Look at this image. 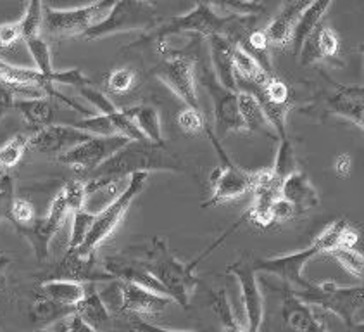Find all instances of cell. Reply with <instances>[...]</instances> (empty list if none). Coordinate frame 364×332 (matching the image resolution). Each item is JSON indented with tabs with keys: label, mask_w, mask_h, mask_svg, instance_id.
<instances>
[{
	"label": "cell",
	"mask_w": 364,
	"mask_h": 332,
	"mask_svg": "<svg viewBox=\"0 0 364 332\" xmlns=\"http://www.w3.org/2000/svg\"><path fill=\"white\" fill-rule=\"evenodd\" d=\"M282 182L273 173V170H259L254 184L252 206L247 209V220L261 227H269L271 222V206L282 196Z\"/></svg>",
	"instance_id": "obj_18"
},
{
	"label": "cell",
	"mask_w": 364,
	"mask_h": 332,
	"mask_svg": "<svg viewBox=\"0 0 364 332\" xmlns=\"http://www.w3.org/2000/svg\"><path fill=\"white\" fill-rule=\"evenodd\" d=\"M361 128H363V130H364V125H363V127H361Z\"/></svg>",
	"instance_id": "obj_63"
},
{
	"label": "cell",
	"mask_w": 364,
	"mask_h": 332,
	"mask_svg": "<svg viewBox=\"0 0 364 332\" xmlns=\"http://www.w3.org/2000/svg\"><path fill=\"white\" fill-rule=\"evenodd\" d=\"M75 128L78 130H83L94 137H112V135H118L116 132L114 125H112L111 116L107 115H92L87 116V118L76 121Z\"/></svg>",
	"instance_id": "obj_41"
},
{
	"label": "cell",
	"mask_w": 364,
	"mask_h": 332,
	"mask_svg": "<svg viewBox=\"0 0 364 332\" xmlns=\"http://www.w3.org/2000/svg\"><path fill=\"white\" fill-rule=\"evenodd\" d=\"M19 40H23V31L21 24L18 21H9L0 24V48L2 51H11L19 43Z\"/></svg>",
	"instance_id": "obj_51"
},
{
	"label": "cell",
	"mask_w": 364,
	"mask_h": 332,
	"mask_svg": "<svg viewBox=\"0 0 364 332\" xmlns=\"http://www.w3.org/2000/svg\"><path fill=\"white\" fill-rule=\"evenodd\" d=\"M68 213H70V209H68L66 199H64L63 190H59L54 199H52V204L46 217L35 218L33 224L26 227H16V232L23 236L26 241H30L31 248L35 251L36 261L40 265L47 260L52 239L58 234Z\"/></svg>",
	"instance_id": "obj_12"
},
{
	"label": "cell",
	"mask_w": 364,
	"mask_h": 332,
	"mask_svg": "<svg viewBox=\"0 0 364 332\" xmlns=\"http://www.w3.org/2000/svg\"><path fill=\"white\" fill-rule=\"evenodd\" d=\"M114 2H94L75 9H52L43 6L42 30L55 40L85 35L92 26L106 18Z\"/></svg>",
	"instance_id": "obj_7"
},
{
	"label": "cell",
	"mask_w": 364,
	"mask_h": 332,
	"mask_svg": "<svg viewBox=\"0 0 364 332\" xmlns=\"http://www.w3.org/2000/svg\"><path fill=\"white\" fill-rule=\"evenodd\" d=\"M350 168H353V157L349 155H338L337 160H335V172H337V175L342 178L349 177Z\"/></svg>",
	"instance_id": "obj_54"
},
{
	"label": "cell",
	"mask_w": 364,
	"mask_h": 332,
	"mask_svg": "<svg viewBox=\"0 0 364 332\" xmlns=\"http://www.w3.org/2000/svg\"><path fill=\"white\" fill-rule=\"evenodd\" d=\"M80 94H82V97H85V99L88 100V103L92 104V106L97 108V111H99V115H114L116 111H118V108L112 104V100L109 99V97L106 94H102V92L99 90V88L95 87H83L80 88Z\"/></svg>",
	"instance_id": "obj_47"
},
{
	"label": "cell",
	"mask_w": 364,
	"mask_h": 332,
	"mask_svg": "<svg viewBox=\"0 0 364 332\" xmlns=\"http://www.w3.org/2000/svg\"><path fill=\"white\" fill-rule=\"evenodd\" d=\"M209 54H211L213 71L223 87L237 90V75L233 68V47L235 43L226 35L209 36Z\"/></svg>",
	"instance_id": "obj_22"
},
{
	"label": "cell",
	"mask_w": 364,
	"mask_h": 332,
	"mask_svg": "<svg viewBox=\"0 0 364 332\" xmlns=\"http://www.w3.org/2000/svg\"><path fill=\"white\" fill-rule=\"evenodd\" d=\"M75 315H78L85 323L94 327L95 331L106 329L111 323V313L102 296L95 291L94 284L85 286V296L78 305L75 306Z\"/></svg>",
	"instance_id": "obj_26"
},
{
	"label": "cell",
	"mask_w": 364,
	"mask_h": 332,
	"mask_svg": "<svg viewBox=\"0 0 364 332\" xmlns=\"http://www.w3.org/2000/svg\"><path fill=\"white\" fill-rule=\"evenodd\" d=\"M328 106L331 108V111L343 116V118L350 120L353 123L359 125V127L364 125V104L358 103V100L337 92V94H333L328 99Z\"/></svg>",
	"instance_id": "obj_33"
},
{
	"label": "cell",
	"mask_w": 364,
	"mask_h": 332,
	"mask_svg": "<svg viewBox=\"0 0 364 332\" xmlns=\"http://www.w3.org/2000/svg\"><path fill=\"white\" fill-rule=\"evenodd\" d=\"M325 253L318 241H314L309 248L297 251L292 254H283V256H274V258H266V260H259L252 263L254 270L256 272H268L277 275L282 279L283 284H287L292 291H302L309 284V281L304 279L302 270L304 266L313 260L318 254Z\"/></svg>",
	"instance_id": "obj_14"
},
{
	"label": "cell",
	"mask_w": 364,
	"mask_h": 332,
	"mask_svg": "<svg viewBox=\"0 0 364 332\" xmlns=\"http://www.w3.org/2000/svg\"><path fill=\"white\" fill-rule=\"evenodd\" d=\"M359 51H361V54H363V59H364V43L361 47H359Z\"/></svg>",
	"instance_id": "obj_61"
},
{
	"label": "cell",
	"mask_w": 364,
	"mask_h": 332,
	"mask_svg": "<svg viewBox=\"0 0 364 332\" xmlns=\"http://www.w3.org/2000/svg\"><path fill=\"white\" fill-rule=\"evenodd\" d=\"M299 299L309 306L330 310L347 327H354L355 311L364 306V286L341 287L335 282H311L302 291H294Z\"/></svg>",
	"instance_id": "obj_4"
},
{
	"label": "cell",
	"mask_w": 364,
	"mask_h": 332,
	"mask_svg": "<svg viewBox=\"0 0 364 332\" xmlns=\"http://www.w3.org/2000/svg\"><path fill=\"white\" fill-rule=\"evenodd\" d=\"M92 137L90 133L78 130L75 127H66V125H50V127L42 128L30 137V147L36 152H42L47 156H60L71 149L78 147L80 144L87 142Z\"/></svg>",
	"instance_id": "obj_17"
},
{
	"label": "cell",
	"mask_w": 364,
	"mask_h": 332,
	"mask_svg": "<svg viewBox=\"0 0 364 332\" xmlns=\"http://www.w3.org/2000/svg\"><path fill=\"white\" fill-rule=\"evenodd\" d=\"M226 272L235 275L242 291V301H244L245 317H247V331L259 332L264 318V294L259 287L256 270L254 265L247 260H240L230 263Z\"/></svg>",
	"instance_id": "obj_15"
},
{
	"label": "cell",
	"mask_w": 364,
	"mask_h": 332,
	"mask_svg": "<svg viewBox=\"0 0 364 332\" xmlns=\"http://www.w3.org/2000/svg\"><path fill=\"white\" fill-rule=\"evenodd\" d=\"M42 23H43V4L38 2V0H33V2L28 4L26 11H24V16L19 19L24 42L30 38H35V36H40Z\"/></svg>",
	"instance_id": "obj_38"
},
{
	"label": "cell",
	"mask_w": 364,
	"mask_h": 332,
	"mask_svg": "<svg viewBox=\"0 0 364 332\" xmlns=\"http://www.w3.org/2000/svg\"><path fill=\"white\" fill-rule=\"evenodd\" d=\"M14 201V177L11 173H4L0 175V224L4 220H12Z\"/></svg>",
	"instance_id": "obj_45"
},
{
	"label": "cell",
	"mask_w": 364,
	"mask_h": 332,
	"mask_svg": "<svg viewBox=\"0 0 364 332\" xmlns=\"http://www.w3.org/2000/svg\"><path fill=\"white\" fill-rule=\"evenodd\" d=\"M197 78L200 85L208 90L209 97L213 100V111H214V137L220 139L230 132H240L245 130L244 123H242L240 113H238L237 103V90H230L218 82L214 76L211 66L200 61L199 68L196 70Z\"/></svg>",
	"instance_id": "obj_10"
},
{
	"label": "cell",
	"mask_w": 364,
	"mask_h": 332,
	"mask_svg": "<svg viewBox=\"0 0 364 332\" xmlns=\"http://www.w3.org/2000/svg\"><path fill=\"white\" fill-rule=\"evenodd\" d=\"M282 197L294 206L297 213L309 212L319 204L318 190L313 187L306 173L295 172L282 182Z\"/></svg>",
	"instance_id": "obj_24"
},
{
	"label": "cell",
	"mask_w": 364,
	"mask_h": 332,
	"mask_svg": "<svg viewBox=\"0 0 364 332\" xmlns=\"http://www.w3.org/2000/svg\"><path fill=\"white\" fill-rule=\"evenodd\" d=\"M350 329H353L354 332H364V321L359 322V323H355V326L350 327Z\"/></svg>",
	"instance_id": "obj_59"
},
{
	"label": "cell",
	"mask_w": 364,
	"mask_h": 332,
	"mask_svg": "<svg viewBox=\"0 0 364 332\" xmlns=\"http://www.w3.org/2000/svg\"><path fill=\"white\" fill-rule=\"evenodd\" d=\"M104 270H106L114 281L141 286L145 287V289L152 291V293L166 296V291L163 289V286H161L159 282L152 277L151 272L145 269L144 261L135 260V258L123 256V254H114V256H107L106 260H104Z\"/></svg>",
	"instance_id": "obj_19"
},
{
	"label": "cell",
	"mask_w": 364,
	"mask_h": 332,
	"mask_svg": "<svg viewBox=\"0 0 364 332\" xmlns=\"http://www.w3.org/2000/svg\"><path fill=\"white\" fill-rule=\"evenodd\" d=\"M314 42H316L318 52L321 56V59H333L338 56L341 51V38L335 33L331 28L319 26L314 31Z\"/></svg>",
	"instance_id": "obj_42"
},
{
	"label": "cell",
	"mask_w": 364,
	"mask_h": 332,
	"mask_svg": "<svg viewBox=\"0 0 364 332\" xmlns=\"http://www.w3.org/2000/svg\"><path fill=\"white\" fill-rule=\"evenodd\" d=\"M295 214H297V212H295L294 206L287 199H283L282 196L274 201L273 206H271V222H273V224L289 222L290 218L295 217Z\"/></svg>",
	"instance_id": "obj_53"
},
{
	"label": "cell",
	"mask_w": 364,
	"mask_h": 332,
	"mask_svg": "<svg viewBox=\"0 0 364 332\" xmlns=\"http://www.w3.org/2000/svg\"><path fill=\"white\" fill-rule=\"evenodd\" d=\"M136 82V73L132 68H119L109 73L107 76V88L116 95L127 94L133 88V85Z\"/></svg>",
	"instance_id": "obj_44"
},
{
	"label": "cell",
	"mask_w": 364,
	"mask_h": 332,
	"mask_svg": "<svg viewBox=\"0 0 364 332\" xmlns=\"http://www.w3.org/2000/svg\"><path fill=\"white\" fill-rule=\"evenodd\" d=\"M26 94L31 99H40V97H47L42 88L33 87V85H24V83H14L7 82V80L0 78V120L7 115V113L14 109L16 104V94Z\"/></svg>",
	"instance_id": "obj_32"
},
{
	"label": "cell",
	"mask_w": 364,
	"mask_h": 332,
	"mask_svg": "<svg viewBox=\"0 0 364 332\" xmlns=\"http://www.w3.org/2000/svg\"><path fill=\"white\" fill-rule=\"evenodd\" d=\"M14 109L23 116L30 127L42 128L50 127L55 116V104L48 97H40V99H23L16 100Z\"/></svg>",
	"instance_id": "obj_28"
},
{
	"label": "cell",
	"mask_w": 364,
	"mask_h": 332,
	"mask_svg": "<svg viewBox=\"0 0 364 332\" xmlns=\"http://www.w3.org/2000/svg\"><path fill=\"white\" fill-rule=\"evenodd\" d=\"M151 172H183V163L176 160L164 145L152 142H128L114 156L109 157L95 172L90 173L85 190L88 194L129 178L135 173Z\"/></svg>",
	"instance_id": "obj_1"
},
{
	"label": "cell",
	"mask_w": 364,
	"mask_h": 332,
	"mask_svg": "<svg viewBox=\"0 0 364 332\" xmlns=\"http://www.w3.org/2000/svg\"><path fill=\"white\" fill-rule=\"evenodd\" d=\"M129 332H135V331H133V329H132V331H129Z\"/></svg>",
	"instance_id": "obj_64"
},
{
	"label": "cell",
	"mask_w": 364,
	"mask_h": 332,
	"mask_svg": "<svg viewBox=\"0 0 364 332\" xmlns=\"http://www.w3.org/2000/svg\"><path fill=\"white\" fill-rule=\"evenodd\" d=\"M129 142L127 137L112 135V137H92L87 142L80 144L78 147L64 152L58 157L59 163L71 166L76 172L92 173L104 165L109 157H112L121 147Z\"/></svg>",
	"instance_id": "obj_13"
},
{
	"label": "cell",
	"mask_w": 364,
	"mask_h": 332,
	"mask_svg": "<svg viewBox=\"0 0 364 332\" xmlns=\"http://www.w3.org/2000/svg\"><path fill=\"white\" fill-rule=\"evenodd\" d=\"M26 46H28V51H30L31 58H33L36 64V71H38L40 75H42L48 82L50 75L55 71L54 68H52V56H50V47H48V43L42 38V36H35V38L26 40Z\"/></svg>",
	"instance_id": "obj_35"
},
{
	"label": "cell",
	"mask_w": 364,
	"mask_h": 332,
	"mask_svg": "<svg viewBox=\"0 0 364 332\" xmlns=\"http://www.w3.org/2000/svg\"><path fill=\"white\" fill-rule=\"evenodd\" d=\"M40 293L48 301L75 308L85 296V284L73 281H47L40 286Z\"/></svg>",
	"instance_id": "obj_29"
},
{
	"label": "cell",
	"mask_w": 364,
	"mask_h": 332,
	"mask_svg": "<svg viewBox=\"0 0 364 332\" xmlns=\"http://www.w3.org/2000/svg\"><path fill=\"white\" fill-rule=\"evenodd\" d=\"M233 68H235L237 82L249 85H261L269 75L262 68V64L250 52H247L240 43H235V47H233Z\"/></svg>",
	"instance_id": "obj_30"
},
{
	"label": "cell",
	"mask_w": 364,
	"mask_h": 332,
	"mask_svg": "<svg viewBox=\"0 0 364 332\" xmlns=\"http://www.w3.org/2000/svg\"><path fill=\"white\" fill-rule=\"evenodd\" d=\"M133 331H135V332H193V331L164 329V327L154 326V323H149V322H135V323H133Z\"/></svg>",
	"instance_id": "obj_56"
},
{
	"label": "cell",
	"mask_w": 364,
	"mask_h": 332,
	"mask_svg": "<svg viewBox=\"0 0 364 332\" xmlns=\"http://www.w3.org/2000/svg\"><path fill=\"white\" fill-rule=\"evenodd\" d=\"M159 47L163 58L154 66L152 75L159 78L169 90H173L176 97H180L188 108L200 109L197 97L196 64L192 58L180 51L168 48L166 43H161Z\"/></svg>",
	"instance_id": "obj_6"
},
{
	"label": "cell",
	"mask_w": 364,
	"mask_h": 332,
	"mask_svg": "<svg viewBox=\"0 0 364 332\" xmlns=\"http://www.w3.org/2000/svg\"><path fill=\"white\" fill-rule=\"evenodd\" d=\"M176 123L178 127H180V130L188 133V135H199L202 132H208L204 115H202L200 109H193L187 106L183 111L178 113Z\"/></svg>",
	"instance_id": "obj_43"
},
{
	"label": "cell",
	"mask_w": 364,
	"mask_h": 332,
	"mask_svg": "<svg viewBox=\"0 0 364 332\" xmlns=\"http://www.w3.org/2000/svg\"><path fill=\"white\" fill-rule=\"evenodd\" d=\"M63 332H70V329H68V323H66V326H64V329H63Z\"/></svg>",
	"instance_id": "obj_62"
},
{
	"label": "cell",
	"mask_w": 364,
	"mask_h": 332,
	"mask_svg": "<svg viewBox=\"0 0 364 332\" xmlns=\"http://www.w3.org/2000/svg\"><path fill=\"white\" fill-rule=\"evenodd\" d=\"M68 329H70V332H99V331H95L94 327L88 326V323H85L82 318L75 313H73L71 321L68 322Z\"/></svg>",
	"instance_id": "obj_57"
},
{
	"label": "cell",
	"mask_w": 364,
	"mask_h": 332,
	"mask_svg": "<svg viewBox=\"0 0 364 332\" xmlns=\"http://www.w3.org/2000/svg\"><path fill=\"white\" fill-rule=\"evenodd\" d=\"M36 311V318H42L43 322H54V321H60L66 315L75 313V308H70V306H60L58 303H52L48 299L43 298L42 303L35 306Z\"/></svg>",
	"instance_id": "obj_49"
},
{
	"label": "cell",
	"mask_w": 364,
	"mask_h": 332,
	"mask_svg": "<svg viewBox=\"0 0 364 332\" xmlns=\"http://www.w3.org/2000/svg\"><path fill=\"white\" fill-rule=\"evenodd\" d=\"M245 19L250 18H240V16L235 14L221 16L220 12H216V9H214L213 4L199 2L187 14L173 16V18L166 19L163 24H157L147 35L140 36L129 47H136L149 42H157L161 46V43L166 42V38L180 33H196L205 36V38H209L213 35H225L233 26L244 24Z\"/></svg>",
	"instance_id": "obj_3"
},
{
	"label": "cell",
	"mask_w": 364,
	"mask_h": 332,
	"mask_svg": "<svg viewBox=\"0 0 364 332\" xmlns=\"http://www.w3.org/2000/svg\"><path fill=\"white\" fill-rule=\"evenodd\" d=\"M149 173H135L128 178L127 189L121 192L118 199H114L107 208H104L102 212L95 214L94 225H92L90 232H88L87 239L83 241V244L78 249H75V253L78 256H90V254L97 253V248L102 244L106 239L111 236L116 230V227L121 224V220L124 218V214L132 206V202L135 201V197L141 192V189L147 184Z\"/></svg>",
	"instance_id": "obj_5"
},
{
	"label": "cell",
	"mask_w": 364,
	"mask_h": 332,
	"mask_svg": "<svg viewBox=\"0 0 364 332\" xmlns=\"http://www.w3.org/2000/svg\"><path fill=\"white\" fill-rule=\"evenodd\" d=\"M211 303H213L214 311H216L218 317H220V322H221V326H223L225 332H249V331H244L240 326H238L235 315H233L232 306H230L228 296H226L225 289L214 293Z\"/></svg>",
	"instance_id": "obj_40"
},
{
	"label": "cell",
	"mask_w": 364,
	"mask_h": 332,
	"mask_svg": "<svg viewBox=\"0 0 364 332\" xmlns=\"http://www.w3.org/2000/svg\"><path fill=\"white\" fill-rule=\"evenodd\" d=\"M208 135L214 147H216V151L220 152L223 165L213 173V197L208 202H204L202 208H211V206L223 204V202L238 199V197L252 192L257 177V172H249V170L240 168V166L233 163L225 152V149L220 145V140L214 137L213 132L208 130Z\"/></svg>",
	"instance_id": "obj_11"
},
{
	"label": "cell",
	"mask_w": 364,
	"mask_h": 332,
	"mask_svg": "<svg viewBox=\"0 0 364 332\" xmlns=\"http://www.w3.org/2000/svg\"><path fill=\"white\" fill-rule=\"evenodd\" d=\"M119 286V310L136 315H157L173 303L171 298L152 293L145 287L121 282Z\"/></svg>",
	"instance_id": "obj_20"
},
{
	"label": "cell",
	"mask_w": 364,
	"mask_h": 332,
	"mask_svg": "<svg viewBox=\"0 0 364 332\" xmlns=\"http://www.w3.org/2000/svg\"><path fill=\"white\" fill-rule=\"evenodd\" d=\"M271 170H273V173L280 178V180H285L287 177H290L292 173L297 172V160H295L294 144L289 137L280 140L277 157H274V165Z\"/></svg>",
	"instance_id": "obj_34"
},
{
	"label": "cell",
	"mask_w": 364,
	"mask_h": 332,
	"mask_svg": "<svg viewBox=\"0 0 364 332\" xmlns=\"http://www.w3.org/2000/svg\"><path fill=\"white\" fill-rule=\"evenodd\" d=\"M330 7H331V2H328V0H319V2L316 0V2L307 4V7L301 14V18L297 19V24H295L292 36H290L289 46L292 47V54L295 58L301 54L302 47H304L307 38H309V36L313 35L319 26H321L323 16L326 14V11H328Z\"/></svg>",
	"instance_id": "obj_25"
},
{
	"label": "cell",
	"mask_w": 364,
	"mask_h": 332,
	"mask_svg": "<svg viewBox=\"0 0 364 332\" xmlns=\"http://www.w3.org/2000/svg\"><path fill=\"white\" fill-rule=\"evenodd\" d=\"M238 227H240V224L237 222L228 232L223 234L216 242H213L200 256H197L196 260L192 263H187V265L181 263L175 254L169 251L168 244H166L163 239L159 236L154 237L151 242V248L147 251V260L144 261L145 269H147L152 277L163 286V289L166 291V296L171 298L173 301L181 305L183 308H188L193 289L199 284V277L193 274V270H196L197 265H199L205 256H209L211 251L216 249L233 230H237Z\"/></svg>",
	"instance_id": "obj_2"
},
{
	"label": "cell",
	"mask_w": 364,
	"mask_h": 332,
	"mask_svg": "<svg viewBox=\"0 0 364 332\" xmlns=\"http://www.w3.org/2000/svg\"><path fill=\"white\" fill-rule=\"evenodd\" d=\"M330 254L341 263V266L346 272L364 281V254L361 251H358L355 248H342V246H338V248L331 249Z\"/></svg>",
	"instance_id": "obj_36"
},
{
	"label": "cell",
	"mask_w": 364,
	"mask_h": 332,
	"mask_svg": "<svg viewBox=\"0 0 364 332\" xmlns=\"http://www.w3.org/2000/svg\"><path fill=\"white\" fill-rule=\"evenodd\" d=\"M97 253L83 258L78 256L75 251H68L66 256L59 261L55 269L48 270L42 275V282L47 281H73V282H112L114 279L106 270L97 269Z\"/></svg>",
	"instance_id": "obj_16"
},
{
	"label": "cell",
	"mask_w": 364,
	"mask_h": 332,
	"mask_svg": "<svg viewBox=\"0 0 364 332\" xmlns=\"http://www.w3.org/2000/svg\"><path fill=\"white\" fill-rule=\"evenodd\" d=\"M221 9L230 11V14L240 16V18H252V16L264 12V6L259 2H223Z\"/></svg>",
	"instance_id": "obj_52"
},
{
	"label": "cell",
	"mask_w": 364,
	"mask_h": 332,
	"mask_svg": "<svg viewBox=\"0 0 364 332\" xmlns=\"http://www.w3.org/2000/svg\"><path fill=\"white\" fill-rule=\"evenodd\" d=\"M30 147V137L16 135L0 147V170H11L21 161L24 151Z\"/></svg>",
	"instance_id": "obj_37"
},
{
	"label": "cell",
	"mask_w": 364,
	"mask_h": 332,
	"mask_svg": "<svg viewBox=\"0 0 364 332\" xmlns=\"http://www.w3.org/2000/svg\"><path fill=\"white\" fill-rule=\"evenodd\" d=\"M35 206L24 197H16L12 206V224L14 227H26L35 222Z\"/></svg>",
	"instance_id": "obj_50"
},
{
	"label": "cell",
	"mask_w": 364,
	"mask_h": 332,
	"mask_svg": "<svg viewBox=\"0 0 364 332\" xmlns=\"http://www.w3.org/2000/svg\"><path fill=\"white\" fill-rule=\"evenodd\" d=\"M127 111L136 123L141 135H144L149 142L156 145H164L163 130H161V116L156 108L144 104V106L128 108Z\"/></svg>",
	"instance_id": "obj_31"
},
{
	"label": "cell",
	"mask_w": 364,
	"mask_h": 332,
	"mask_svg": "<svg viewBox=\"0 0 364 332\" xmlns=\"http://www.w3.org/2000/svg\"><path fill=\"white\" fill-rule=\"evenodd\" d=\"M156 9V4L151 2H114L106 18L92 26L83 36L88 40H97L123 31L152 30L159 24Z\"/></svg>",
	"instance_id": "obj_8"
},
{
	"label": "cell",
	"mask_w": 364,
	"mask_h": 332,
	"mask_svg": "<svg viewBox=\"0 0 364 332\" xmlns=\"http://www.w3.org/2000/svg\"><path fill=\"white\" fill-rule=\"evenodd\" d=\"M0 78L7 80V82H14V83L33 85V87L42 88L48 99H59V100H63V103H66L68 106L76 109V111L83 113V115H87V116H92V113L88 111V109H85L82 104H78L76 100L68 99L66 95L60 94L58 88H55V85L48 83L38 71L33 70V68L16 66V64H11V63H7V61L0 59Z\"/></svg>",
	"instance_id": "obj_21"
},
{
	"label": "cell",
	"mask_w": 364,
	"mask_h": 332,
	"mask_svg": "<svg viewBox=\"0 0 364 332\" xmlns=\"http://www.w3.org/2000/svg\"><path fill=\"white\" fill-rule=\"evenodd\" d=\"M309 2H301V0H295V2H285L280 7V11L277 12L271 23L266 26L264 33L268 36L269 46L274 47H287L290 43V36L297 24V19L301 18V14L304 12Z\"/></svg>",
	"instance_id": "obj_23"
},
{
	"label": "cell",
	"mask_w": 364,
	"mask_h": 332,
	"mask_svg": "<svg viewBox=\"0 0 364 332\" xmlns=\"http://www.w3.org/2000/svg\"><path fill=\"white\" fill-rule=\"evenodd\" d=\"M48 82L52 85L59 83V85H71V87H90L92 80L87 78L83 75V71L80 68H73V70H64V71H54L48 78Z\"/></svg>",
	"instance_id": "obj_48"
},
{
	"label": "cell",
	"mask_w": 364,
	"mask_h": 332,
	"mask_svg": "<svg viewBox=\"0 0 364 332\" xmlns=\"http://www.w3.org/2000/svg\"><path fill=\"white\" fill-rule=\"evenodd\" d=\"M359 242V232L347 224L346 229H343L342 237H341V246L342 248H355V244Z\"/></svg>",
	"instance_id": "obj_55"
},
{
	"label": "cell",
	"mask_w": 364,
	"mask_h": 332,
	"mask_svg": "<svg viewBox=\"0 0 364 332\" xmlns=\"http://www.w3.org/2000/svg\"><path fill=\"white\" fill-rule=\"evenodd\" d=\"M95 213L88 212V209H80V212L73 213V229H71V239H70V248L68 251L78 249L87 239L88 232H90L92 225H94Z\"/></svg>",
	"instance_id": "obj_39"
},
{
	"label": "cell",
	"mask_w": 364,
	"mask_h": 332,
	"mask_svg": "<svg viewBox=\"0 0 364 332\" xmlns=\"http://www.w3.org/2000/svg\"><path fill=\"white\" fill-rule=\"evenodd\" d=\"M9 265H11V258L6 256V254H0V274H2Z\"/></svg>",
	"instance_id": "obj_58"
},
{
	"label": "cell",
	"mask_w": 364,
	"mask_h": 332,
	"mask_svg": "<svg viewBox=\"0 0 364 332\" xmlns=\"http://www.w3.org/2000/svg\"><path fill=\"white\" fill-rule=\"evenodd\" d=\"M64 199H66L68 209L71 213L80 212L85 208V201H87V190H85V184L80 180H70L63 185Z\"/></svg>",
	"instance_id": "obj_46"
},
{
	"label": "cell",
	"mask_w": 364,
	"mask_h": 332,
	"mask_svg": "<svg viewBox=\"0 0 364 332\" xmlns=\"http://www.w3.org/2000/svg\"><path fill=\"white\" fill-rule=\"evenodd\" d=\"M237 103H238V113H240L242 123H244L245 130L262 133L266 137H273L278 139L273 133V127L269 125L268 118H266L264 111H262L259 100L250 92L247 90H237Z\"/></svg>",
	"instance_id": "obj_27"
},
{
	"label": "cell",
	"mask_w": 364,
	"mask_h": 332,
	"mask_svg": "<svg viewBox=\"0 0 364 332\" xmlns=\"http://www.w3.org/2000/svg\"><path fill=\"white\" fill-rule=\"evenodd\" d=\"M64 326H66V323H63V326H59V327H58V329H55V331H52V332H63V329H64Z\"/></svg>",
	"instance_id": "obj_60"
},
{
	"label": "cell",
	"mask_w": 364,
	"mask_h": 332,
	"mask_svg": "<svg viewBox=\"0 0 364 332\" xmlns=\"http://www.w3.org/2000/svg\"><path fill=\"white\" fill-rule=\"evenodd\" d=\"M280 294V306L277 310V317L271 315L262 318V326L259 332H328L314 313L313 306L306 305L299 299L287 284H282L278 289Z\"/></svg>",
	"instance_id": "obj_9"
}]
</instances>
